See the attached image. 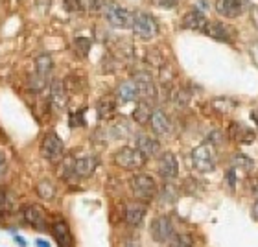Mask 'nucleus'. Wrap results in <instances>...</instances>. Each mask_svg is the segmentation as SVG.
I'll list each match as a JSON object with an SVG mask.
<instances>
[{
    "mask_svg": "<svg viewBox=\"0 0 258 247\" xmlns=\"http://www.w3.org/2000/svg\"><path fill=\"white\" fill-rule=\"evenodd\" d=\"M98 168V159L94 155H85L80 159H74V173L76 177L87 179L91 177L92 173L96 172Z\"/></svg>",
    "mask_w": 258,
    "mask_h": 247,
    "instance_id": "dca6fc26",
    "label": "nucleus"
},
{
    "mask_svg": "<svg viewBox=\"0 0 258 247\" xmlns=\"http://www.w3.org/2000/svg\"><path fill=\"white\" fill-rule=\"evenodd\" d=\"M35 192L41 199L44 201H50V199L55 198V184L48 179H43V181H39L37 187H35Z\"/></svg>",
    "mask_w": 258,
    "mask_h": 247,
    "instance_id": "393cba45",
    "label": "nucleus"
},
{
    "mask_svg": "<svg viewBox=\"0 0 258 247\" xmlns=\"http://www.w3.org/2000/svg\"><path fill=\"white\" fill-rule=\"evenodd\" d=\"M52 69H54V61H52L50 55H39L37 59H35V74L39 78L46 80L48 74L52 72Z\"/></svg>",
    "mask_w": 258,
    "mask_h": 247,
    "instance_id": "b1692460",
    "label": "nucleus"
},
{
    "mask_svg": "<svg viewBox=\"0 0 258 247\" xmlns=\"http://www.w3.org/2000/svg\"><path fill=\"white\" fill-rule=\"evenodd\" d=\"M64 8H67L69 11H80L81 0H64Z\"/></svg>",
    "mask_w": 258,
    "mask_h": 247,
    "instance_id": "f704fd0d",
    "label": "nucleus"
},
{
    "mask_svg": "<svg viewBox=\"0 0 258 247\" xmlns=\"http://www.w3.org/2000/svg\"><path fill=\"white\" fill-rule=\"evenodd\" d=\"M229 139L238 142V144H253L256 135L253 129H249L247 126H243L240 122H232L229 126Z\"/></svg>",
    "mask_w": 258,
    "mask_h": 247,
    "instance_id": "ddd939ff",
    "label": "nucleus"
},
{
    "mask_svg": "<svg viewBox=\"0 0 258 247\" xmlns=\"http://www.w3.org/2000/svg\"><path fill=\"white\" fill-rule=\"evenodd\" d=\"M212 105H214L220 113H229V111H232V109L236 107L238 102L236 100H232V98L221 96V98H216L214 102H212Z\"/></svg>",
    "mask_w": 258,
    "mask_h": 247,
    "instance_id": "a878e982",
    "label": "nucleus"
},
{
    "mask_svg": "<svg viewBox=\"0 0 258 247\" xmlns=\"http://www.w3.org/2000/svg\"><path fill=\"white\" fill-rule=\"evenodd\" d=\"M232 28H229L227 24L223 22H212L209 21L207 24V30H205V35H209V37L216 39V41H221V43H231L232 41Z\"/></svg>",
    "mask_w": 258,
    "mask_h": 247,
    "instance_id": "f3484780",
    "label": "nucleus"
},
{
    "mask_svg": "<svg viewBox=\"0 0 258 247\" xmlns=\"http://www.w3.org/2000/svg\"><path fill=\"white\" fill-rule=\"evenodd\" d=\"M253 54H254V57H256V61H258V44H254V46H253Z\"/></svg>",
    "mask_w": 258,
    "mask_h": 247,
    "instance_id": "a18cd8bd",
    "label": "nucleus"
},
{
    "mask_svg": "<svg viewBox=\"0 0 258 247\" xmlns=\"http://www.w3.org/2000/svg\"><path fill=\"white\" fill-rule=\"evenodd\" d=\"M129 188H131L133 198L144 205L153 201L159 194V187H157L155 179L148 173H135L133 177L129 179Z\"/></svg>",
    "mask_w": 258,
    "mask_h": 247,
    "instance_id": "f257e3e1",
    "label": "nucleus"
},
{
    "mask_svg": "<svg viewBox=\"0 0 258 247\" xmlns=\"http://www.w3.org/2000/svg\"><path fill=\"white\" fill-rule=\"evenodd\" d=\"M114 164L122 170H140V168L146 164V159L142 153H140L137 148H129V146H124V148H120L116 153H114Z\"/></svg>",
    "mask_w": 258,
    "mask_h": 247,
    "instance_id": "39448f33",
    "label": "nucleus"
},
{
    "mask_svg": "<svg viewBox=\"0 0 258 247\" xmlns=\"http://www.w3.org/2000/svg\"><path fill=\"white\" fill-rule=\"evenodd\" d=\"M214 8L221 17H225V19H236L238 15H242L243 0H216Z\"/></svg>",
    "mask_w": 258,
    "mask_h": 247,
    "instance_id": "2eb2a0df",
    "label": "nucleus"
},
{
    "mask_svg": "<svg viewBox=\"0 0 258 247\" xmlns=\"http://www.w3.org/2000/svg\"><path fill=\"white\" fill-rule=\"evenodd\" d=\"M35 245L37 247H52L46 240H43V238H37V240H35Z\"/></svg>",
    "mask_w": 258,
    "mask_h": 247,
    "instance_id": "a19ab883",
    "label": "nucleus"
},
{
    "mask_svg": "<svg viewBox=\"0 0 258 247\" xmlns=\"http://www.w3.org/2000/svg\"><path fill=\"white\" fill-rule=\"evenodd\" d=\"M157 172L161 177H164L166 181L170 179H175L179 173V162H177V157L173 155L172 151H164L161 157H159V161H157Z\"/></svg>",
    "mask_w": 258,
    "mask_h": 247,
    "instance_id": "9d476101",
    "label": "nucleus"
},
{
    "mask_svg": "<svg viewBox=\"0 0 258 247\" xmlns=\"http://www.w3.org/2000/svg\"><path fill=\"white\" fill-rule=\"evenodd\" d=\"M172 243H173V247H194L196 245L192 234H188V232H177V234L173 236Z\"/></svg>",
    "mask_w": 258,
    "mask_h": 247,
    "instance_id": "cd10ccee",
    "label": "nucleus"
},
{
    "mask_svg": "<svg viewBox=\"0 0 258 247\" xmlns=\"http://www.w3.org/2000/svg\"><path fill=\"white\" fill-rule=\"evenodd\" d=\"M207 142H210L212 146L221 144V142H223V139H221V133H220V131H212V133L209 135V140H207Z\"/></svg>",
    "mask_w": 258,
    "mask_h": 247,
    "instance_id": "c9c22d12",
    "label": "nucleus"
},
{
    "mask_svg": "<svg viewBox=\"0 0 258 247\" xmlns=\"http://www.w3.org/2000/svg\"><path fill=\"white\" fill-rule=\"evenodd\" d=\"M124 247H140V240L139 238H127L124 242Z\"/></svg>",
    "mask_w": 258,
    "mask_h": 247,
    "instance_id": "4c0bfd02",
    "label": "nucleus"
},
{
    "mask_svg": "<svg viewBox=\"0 0 258 247\" xmlns=\"http://www.w3.org/2000/svg\"><path fill=\"white\" fill-rule=\"evenodd\" d=\"M225 183L231 188V192L236 190V168H229L225 172Z\"/></svg>",
    "mask_w": 258,
    "mask_h": 247,
    "instance_id": "7c9ffc66",
    "label": "nucleus"
},
{
    "mask_svg": "<svg viewBox=\"0 0 258 247\" xmlns=\"http://www.w3.org/2000/svg\"><path fill=\"white\" fill-rule=\"evenodd\" d=\"M103 17L105 21L114 28H131L133 26V13L122 8L116 2H105L103 4Z\"/></svg>",
    "mask_w": 258,
    "mask_h": 247,
    "instance_id": "20e7f679",
    "label": "nucleus"
},
{
    "mask_svg": "<svg viewBox=\"0 0 258 247\" xmlns=\"http://www.w3.org/2000/svg\"><path fill=\"white\" fill-rule=\"evenodd\" d=\"M161 198H162V201H166V203H173V201H177V198H179V190L173 187L172 183H166L162 187Z\"/></svg>",
    "mask_w": 258,
    "mask_h": 247,
    "instance_id": "c85d7f7f",
    "label": "nucleus"
},
{
    "mask_svg": "<svg viewBox=\"0 0 258 247\" xmlns=\"http://www.w3.org/2000/svg\"><path fill=\"white\" fill-rule=\"evenodd\" d=\"M150 234L151 238L159 243H166L172 242L173 236H175V231H173V221L168 214H161L153 218L150 225Z\"/></svg>",
    "mask_w": 258,
    "mask_h": 247,
    "instance_id": "423d86ee",
    "label": "nucleus"
},
{
    "mask_svg": "<svg viewBox=\"0 0 258 247\" xmlns=\"http://www.w3.org/2000/svg\"><path fill=\"white\" fill-rule=\"evenodd\" d=\"M133 81L137 83V89H139V98L142 102H153L157 98V87L153 83V78H151L150 72H137L133 78Z\"/></svg>",
    "mask_w": 258,
    "mask_h": 247,
    "instance_id": "1a4fd4ad",
    "label": "nucleus"
},
{
    "mask_svg": "<svg viewBox=\"0 0 258 247\" xmlns=\"http://www.w3.org/2000/svg\"><path fill=\"white\" fill-rule=\"evenodd\" d=\"M6 172H8V161H6L4 153H2V151H0V179L4 177V175H6Z\"/></svg>",
    "mask_w": 258,
    "mask_h": 247,
    "instance_id": "e433bc0d",
    "label": "nucleus"
},
{
    "mask_svg": "<svg viewBox=\"0 0 258 247\" xmlns=\"http://www.w3.org/2000/svg\"><path fill=\"white\" fill-rule=\"evenodd\" d=\"M13 238H15V242L19 243V245H21V247H28L26 240H24V238H22V236H19V234H15V236H13Z\"/></svg>",
    "mask_w": 258,
    "mask_h": 247,
    "instance_id": "ea45409f",
    "label": "nucleus"
},
{
    "mask_svg": "<svg viewBox=\"0 0 258 247\" xmlns=\"http://www.w3.org/2000/svg\"><path fill=\"white\" fill-rule=\"evenodd\" d=\"M151 114H153V111H151V105H150V103H148V102H142V100H140V102L137 103L135 111H133V120L137 124H140V126H146V124H150Z\"/></svg>",
    "mask_w": 258,
    "mask_h": 247,
    "instance_id": "5701e85b",
    "label": "nucleus"
},
{
    "mask_svg": "<svg viewBox=\"0 0 258 247\" xmlns=\"http://www.w3.org/2000/svg\"><path fill=\"white\" fill-rule=\"evenodd\" d=\"M74 48H76V54L80 55V57H87L89 50H91V39L89 37H78L74 41Z\"/></svg>",
    "mask_w": 258,
    "mask_h": 247,
    "instance_id": "c756f323",
    "label": "nucleus"
},
{
    "mask_svg": "<svg viewBox=\"0 0 258 247\" xmlns=\"http://www.w3.org/2000/svg\"><path fill=\"white\" fill-rule=\"evenodd\" d=\"M114 111H116V102H114L113 96H103V98H100V100H98L96 113L102 120L111 118V116L114 114Z\"/></svg>",
    "mask_w": 258,
    "mask_h": 247,
    "instance_id": "4be33fe9",
    "label": "nucleus"
},
{
    "mask_svg": "<svg viewBox=\"0 0 258 247\" xmlns=\"http://www.w3.org/2000/svg\"><path fill=\"white\" fill-rule=\"evenodd\" d=\"M253 21H254V26H258V8H253Z\"/></svg>",
    "mask_w": 258,
    "mask_h": 247,
    "instance_id": "c03bdc74",
    "label": "nucleus"
},
{
    "mask_svg": "<svg viewBox=\"0 0 258 247\" xmlns=\"http://www.w3.org/2000/svg\"><path fill=\"white\" fill-rule=\"evenodd\" d=\"M251 194H253V198L258 201V179H254L253 183H251Z\"/></svg>",
    "mask_w": 258,
    "mask_h": 247,
    "instance_id": "58836bf2",
    "label": "nucleus"
},
{
    "mask_svg": "<svg viewBox=\"0 0 258 247\" xmlns=\"http://www.w3.org/2000/svg\"><path fill=\"white\" fill-rule=\"evenodd\" d=\"M50 231H52L55 242H57V245L59 247H72L74 238H72V232H70L69 223H67L64 220H59V218L54 220V223L50 225Z\"/></svg>",
    "mask_w": 258,
    "mask_h": 247,
    "instance_id": "f8f14e48",
    "label": "nucleus"
},
{
    "mask_svg": "<svg viewBox=\"0 0 258 247\" xmlns=\"http://www.w3.org/2000/svg\"><path fill=\"white\" fill-rule=\"evenodd\" d=\"M135 140H137V146H135V148H137L146 159L157 157L159 153H161V144H159V140L151 139V137H148V135H139Z\"/></svg>",
    "mask_w": 258,
    "mask_h": 247,
    "instance_id": "a211bd4d",
    "label": "nucleus"
},
{
    "mask_svg": "<svg viewBox=\"0 0 258 247\" xmlns=\"http://www.w3.org/2000/svg\"><path fill=\"white\" fill-rule=\"evenodd\" d=\"M150 124H151L153 133L159 135V137H164V135H168L172 131V122H170V118L166 116V113L161 111V109H155V111H153Z\"/></svg>",
    "mask_w": 258,
    "mask_h": 247,
    "instance_id": "aec40b11",
    "label": "nucleus"
},
{
    "mask_svg": "<svg viewBox=\"0 0 258 247\" xmlns=\"http://www.w3.org/2000/svg\"><path fill=\"white\" fill-rule=\"evenodd\" d=\"M41 157L50 162H57L64 157V144L57 137V133L50 131L44 135L43 142H41Z\"/></svg>",
    "mask_w": 258,
    "mask_h": 247,
    "instance_id": "0eeeda50",
    "label": "nucleus"
},
{
    "mask_svg": "<svg viewBox=\"0 0 258 247\" xmlns=\"http://www.w3.org/2000/svg\"><path fill=\"white\" fill-rule=\"evenodd\" d=\"M159 8H162V10H172V8H175L177 6V0H153Z\"/></svg>",
    "mask_w": 258,
    "mask_h": 247,
    "instance_id": "72a5a7b5",
    "label": "nucleus"
},
{
    "mask_svg": "<svg viewBox=\"0 0 258 247\" xmlns=\"http://www.w3.org/2000/svg\"><path fill=\"white\" fill-rule=\"evenodd\" d=\"M207 17L201 13V11H188L186 15H183V22L181 26L186 28V30H192V32H203L207 30Z\"/></svg>",
    "mask_w": 258,
    "mask_h": 247,
    "instance_id": "6ab92c4d",
    "label": "nucleus"
},
{
    "mask_svg": "<svg viewBox=\"0 0 258 247\" xmlns=\"http://www.w3.org/2000/svg\"><path fill=\"white\" fill-rule=\"evenodd\" d=\"M146 212H148V207L140 201H133V203L125 205V212H124V220L129 227H139L144 220Z\"/></svg>",
    "mask_w": 258,
    "mask_h": 247,
    "instance_id": "4468645a",
    "label": "nucleus"
},
{
    "mask_svg": "<svg viewBox=\"0 0 258 247\" xmlns=\"http://www.w3.org/2000/svg\"><path fill=\"white\" fill-rule=\"evenodd\" d=\"M173 98H175V103H177L179 107H184V105L188 103V100H190V94L184 91V89H179L177 94H173Z\"/></svg>",
    "mask_w": 258,
    "mask_h": 247,
    "instance_id": "2f4dec72",
    "label": "nucleus"
},
{
    "mask_svg": "<svg viewBox=\"0 0 258 247\" xmlns=\"http://www.w3.org/2000/svg\"><path fill=\"white\" fill-rule=\"evenodd\" d=\"M133 33L140 41H150L159 33V24L150 13H144V11H137L133 13Z\"/></svg>",
    "mask_w": 258,
    "mask_h": 247,
    "instance_id": "7ed1b4c3",
    "label": "nucleus"
},
{
    "mask_svg": "<svg viewBox=\"0 0 258 247\" xmlns=\"http://www.w3.org/2000/svg\"><path fill=\"white\" fill-rule=\"evenodd\" d=\"M139 98V89H137V83L133 80H127V81H122L116 89V100L122 103H127V102H133Z\"/></svg>",
    "mask_w": 258,
    "mask_h": 247,
    "instance_id": "412c9836",
    "label": "nucleus"
},
{
    "mask_svg": "<svg viewBox=\"0 0 258 247\" xmlns=\"http://www.w3.org/2000/svg\"><path fill=\"white\" fill-rule=\"evenodd\" d=\"M192 166L199 173H210L216 170V150L210 142H203L192 150Z\"/></svg>",
    "mask_w": 258,
    "mask_h": 247,
    "instance_id": "f03ea898",
    "label": "nucleus"
},
{
    "mask_svg": "<svg viewBox=\"0 0 258 247\" xmlns=\"http://www.w3.org/2000/svg\"><path fill=\"white\" fill-rule=\"evenodd\" d=\"M232 168H242L243 172H251V170L254 168V162L251 161L247 155L238 153V155L232 157Z\"/></svg>",
    "mask_w": 258,
    "mask_h": 247,
    "instance_id": "bb28decb",
    "label": "nucleus"
},
{
    "mask_svg": "<svg viewBox=\"0 0 258 247\" xmlns=\"http://www.w3.org/2000/svg\"><path fill=\"white\" fill-rule=\"evenodd\" d=\"M251 216H253L254 220L258 221V201H256V203L253 205V207H251Z\"/></svg>",
    "mask_w": 258,
    "mask_h": 247,
    "instance_id": "79ce46f5",
    "label": "nucleus"
},
{
    "mask_svg": "<svg viewBox=\"0 0 258 247\" xmlns=\"http://www.w3.org/2000/svg\"><path fill=\"white\" fill-rule=\"evenodd\" d=\"M22 216L28 225H32L37 231H48V212L37 203L26 205L22 209Z\"/></svg>",
    "mask_w": 258,
    "mask_h": 247,
    "instance_id": "6e6552de",
    "label": "nucleus"
},
{
    "mask_svg": "<svg viewBox=\"0 0 258 247\" xmlns=\"http://www.w3.org/2000/svg\"><path fill=\"white\" fill-rule=\"evenodd\" d=\"M11 207V201L8 198V192H6L4 188H0V212H8Z\"/></svg>",
    "mask_w": 258,
    "mask_h": 247,
    "instance_id": "473e14b6",
    "label": "nucleus"
},
{
    "mask_svg": "<svg viewBox=\"0 0 258 247\" xmlns=\"http://www.w3.org/2000/svg\"><path fill=\"white\" fill-rule=\"evenodd\" d=\"M50 103L55 111H63L69 103V91L63 80H54L50 85Z\"/></svg>",
    "mask_w": 258,
    "mask_h": 247,
    "instance_id": "9b49d317",
    "label": "nucleus"
},
{
    "mask_svg": "<svg viewBox=\"0 0 258 247\" xmlns=\"http://www.w3.org/2000/svg\"><path fill=\"white\" fill-rule=\"evenodd\" d=\"M251 118H253V122L256 124V128H258V109H253V111H251Z\"/></svg>",
    "mask_w": 258,
    "mask_h": 247,
    "instance_id": "37998d69",
    "label": "nucleus"
}]
</instances>
